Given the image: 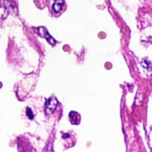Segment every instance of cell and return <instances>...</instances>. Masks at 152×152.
<instances>
[{"label":"cell","instance_id":"3","mask_svg":"<svg viewBox=\"0 0 152 152\" xmlns=\"http://www.w3.org/2000/svg\"><path fill=\"white\" fill-rule=\"evenodd\" d=\"M9 10L5 1H0V19L5 20L8 15Z\"/></svg>","mask_w":152,"mask_h":152},{"label":"cell","instance_id":"1","mask_svg":"<svg viewBox=\"0 0 152 152\" xmlns=\"http://www.w3.org/2000/svg\"><path fill=\"white\" fill-rule=\"evenodd\" d=\"M58 102L57 99L55 96H51L45 103V112L46 114L52 113L57 107Z\"/></svg>","mask_w":152,"mask_h":152},{"label":"cell","instance_id":"4","mask_svg":"<svg viewBox=\"0 0 152 152\" xmlns=\"http://www.w3.org/2000/svg\"><path fill=\"white\" fill-rule=\"evenodd\" d=\"M69 118L71 123L74 125H78L81 120V116L80 114L75 111H71L69 113Z\"/></svg>","mask_w":152,"mask_h":152},{"label":"cell","instance_id":"5","mask_svg":"<svg viewBox=\"0 0 152 152\" xmlns=\"http://www.w3.org/2000/svg\"><path fill=\"white\" fill-rule=\"evenodd\" d=\"M64 1H55V2L53 4L52 8L53 11L55 12H59L62 8V6L64 4Z\"/></svg>","mask_w":152,"mask_h":152},{"label":"cell","instance_id":"2","mask_svg":"<svg viewBox=\"0 0 152 152\" xmlns=\"http://www.w3.org/2000/svg\"><path fill=\"white\" fill-rule=\"evenodd\" d=\"M38 31L40 35L45 37L50 45H54L56 43V40L53 39V37L50 36V34L49 33L48 31L45 27H43V26L39 27L38 28Z\"/></svg>","mask_w":152,"mask_h":152},{"label":"cell","instance_id":"6","mask_svg":"<svg viewBox=\"0 0 152 152\" xmlns=\"http://www.w3.org/2000/svg\"><path fill=\"white\" fill-rule=\"evenodd\" d=\"M26 113H27V116H28L30 119H32L33 118L34 116H33V112H32V111H31V109H30V108H28V107H27V108Z\"/></svg>","mask_w":152,"mask_h":152}]
</instances>
